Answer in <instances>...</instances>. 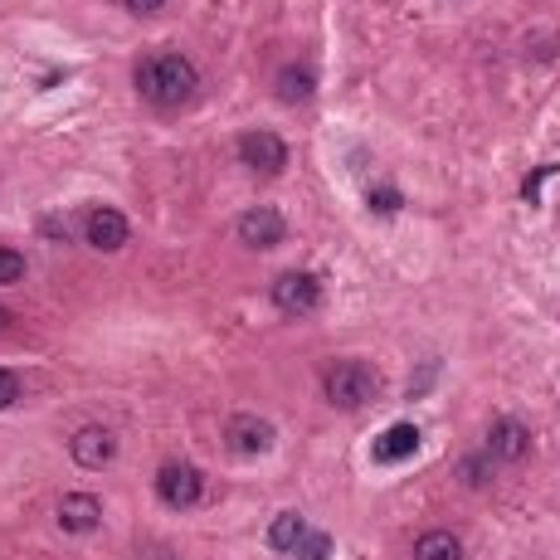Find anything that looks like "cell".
<instances>
[{"label":"cell","instance_id":"obj_8","mask_svg":"<svg viewBox=\"0 0 560 560\" xmlns=\"http://www.w3.org/2000/svg\"><path fill=\"white\" fill-rule=\"evenodd\" d=\"M526 453H532V429L522 419H492V429H487V459L522 463Z\"/></svg>","mask_w":560,"mask_h":560},{"label":"cell","instance_id":"obj_2","mask_svg":"<svg viewBox=\"0 0 560 560\" xmlns=\"http://www.w3.org/2000/svg\"><path fill=\"white\" fill-rule=\"evenodd\" d=\"M321 390H327V400L337 404V410H366V404L380 395V376L366 361H337V366L327 370V380H321Z\"/></svg>","mask_w":560,"mask_h":560},{"label":"cell","instance_id":"obj_14","mask_svg":"<svg viewBox=\"0 0 560 560\" xmlns=\"http://www.w3.org/2000/svg\"><path fill=\"white\" fill-rule=\"evenodd\" d=\"M414 560H463V541L453 532H424L414 541Z\"/></svg>","mask_w":560,"mask_h":560},{"label":"cell","instance_id":"obj_21","mask_svg":"<svg viewBox=\"0 0 560 560\" xmlns=\"http://www.w3.org/2000/svg\"><path fill=\"white\" fill-rule=\"evenodd\" d=\"M122 5H127L132 15H157V10L166 5V0H122Z\"/></svg>","mask_w":560,"mask_h":560},{"label":"cell","instance_id":"obj_5","mask_svg":"<svg viewBox=\"0 0 560 560\" xmlns=\"http://www.w3.org/2000/svg\"><path fill=\"white\" fill-rule=\"evenodd\" d=\"M83 240H88L98 254H118L127 244V215L112 210V205H93L83 215Z\"/></svg>","mask_w":560,"mask_h":560},{"label":"cell","instance_id":"obj_10","mask_svg":"<svg viewBox=\"0 0 560 560\" xmlns=\"http://www.w3.org/2000/svg\"><path fill=\"white\" fill-rule=\"evenodd\" d=\"M224 439H230L234 453H244V459H258V453L273 449V424L258 419V414H234L230 429H224Z\"/></svg>","mask_w":560,"mask_h":560},{"label":"cell","instance_id":"obj_9","mask_svg":"<svg viewBox=\"0 0 560 560\" xmlns=\"http://www.w3.org/2000/svg\"><path fill=\"white\" fill-rule=\"evenodd\" d=\"M69 453H74L78 468H108V463L118 459V439H112V429H102V424H83L74 439H69Z\"/></svg>","mask_w":560,"mask_h":560},{"label":"cell","instance_id":"obj_11","mask_svg":"<svg viewBox=\"0 0 560 560\" xmlns=\"http://www.w3.org/2000/svg\"><path fill=\"white\" fill-rule=\"evenodd\" d=\"M98 522H102V502L93 492H64L59 497V526H64L69 536L98 532Z\"/></svg>","mask_w":560,"mask_h":560},{"label":"cell","instance_id":"obj_3","mask_svg":"<svg viewBox=\"0 0 560 560\" xmlns=\"http://www.w3.org/2000/svg\"><path fill=\"white\" fill-rule=\"evenodd\" d=\"M157 497L171 507V512H185V507H195L205 497V473L195 468V463H161Z\"/></svg>","mask_w":560,"mask_h":560},{"label":"cell","instance_id":"obj_20","mask_svg":"<svg viewBox=\"0 0 560 560\" xmlns=\"http://www.w3.org/2000/svg\"><path fill=\"white\" fill-rule=\"evenodd\" d=\"M15 400H20V376H15V370L0 366V410H10Z\"/></svg>","mask_w":560,"mask_h":560},{"label":"cell","instance_id":"obj_12","mask_svg":"<svg viewBox=\"0 0 560 560\" xmlns=\"http://www.w3.org/2000/svg\"><path fill=\"white\" fill-rule=\"evenodd\" d=\"M414 449H419V429H414V424H390V429L376 439L370 459L376 463H404V459H414Z\"/></svg>","mask_w":560,"mask_h":560},{"label":"cell","instance_id":"obj_1","mask_svg":"<svg viewBox=\"0 0 560 560\" xmlns=\"http://www.w3.org/2000/svg\"><path fill=\"white\" fill-rule=\"evenodd\" d=\"M200 88V74L185 54H147L137 64V93L151 102V108H185Z\"/></svg>","mask_w":560,"mask_h":560},{"label":"cell","instance_id":"obj_13","mask_svg":"<svg viewBox=\"0 0 560 560\" xmlns=\"http://www.w3.org/2000/svg\"><path fill=\"white\" fill-rule=\"evenodd\" d=\"M303 536H307V522L297 512H278L273 526H268V546H273V551H283V556H293Z\"/></svg>","mask_w":560,"mask_h":560},{"label":"cell","instance_id":"obj_6","mask_svg":"<svg viewBox=\"0 0 560 560\" xmlns=\"http://www.w3.org/2000/svg\"><path fill=\"white\" fill-rule=\"evenodd\" d=\"M240 161L248 166V171L278 175L288 166V147H283V137H278V132L254 127V132H244V137H240Z\"/></svg>","mask_w":560,"mask_h":560},{"label":"cell","instance_id":"obj_22","mask_svg":"<svg viewBox=\"0 0 560 560\" xmlns=\"http://www.w3.org/2000/svg\"><path fill=\"white\" fill-rule=\"evenodd\" d=\"M45 234H54V240H69V224H64V220H45Z\"/></svg>","mask_w":560,"mask_h":560},{"label":"cell","instance_id":"obj_18","mask_svg":"<svg viewBox=\"0 0 560 560\" xmlns=\"http://www.w3.org/2000/svg\"><path fill=\"white\" fill-rule=\"evenodd\" d=\"M487 473H492V459H487V453H483V459H463L459 463V478L468 483V487H483Z\"/></svg>","mask_w":560,"mask_h":560},{"label":"cell","instance_id":"obj_17","mask_svg":"<svg viewBox=\"0 0 560 560\" xmlns=\"http://www.w3.org/2000/svg\"><path fill=\"white\" fill-rule=\"evenodd\" d=\"M293 556H297V560H327V556H331V536H327V532H307L303 541H297Z\"/></svg>","mask_w":560,"mask_h":560},{"label":"cell","instance_id":"obj_19","mask_svg":"<svg viewBox=\"0 0 560 560\" xmlns=\"http://www.w3.org/2000/svg\"><path fill=\"white\" fill-rule=\"evenodd\" d=\"M370 210H376V215H395L400 210V191H395V185H376V191H370Z\"/></svg>","mask_w":560,"mask_h":560},{"label":"cell","instance_id":"obj_7","mask_svg":"<svg viewBox=\"0 0 560 560\" xmlns=\"http://www.w3.org/2000/svg\"><path fill=\"white\" fill-rule=\"evenodd\" d=\"M240 244L248 248H278L283 244V234H288V224H283V215L273 210V205H254V210H244L240 215Z\"/></svg>","mask_w":560,"mask_h":560},{"label":"cell","instance_id":"obj_4","mask_svg":"<svg viewBox=\"0 0 560 560\" xmlns=\"http://www.w3.org/2000/svg\"><path fill=\"white\" fill-rule=\"evenodd\" d=\"M273 307L288 317H307L321 307V283L313 273H303V268H293V273H278L273 283Z\"/></svg>","mask_w":560,"mask_h":560},{"label":"cell","instance_id":"obj_15","mask_svg":"<svg viewBox=\"0 0 560 560\" xmlns=\"http://www.w3.org/2000/svg\"><path fill=\"white\" fill-rule=\"evenodd\" d=\"M313 93H317V74H313V69L288 64L283 74H278V98H283V102H307Z\"/></svg>","mask_w":560,"mask_h":560},{"label":"cell","instance_id":"obj_16","mask_svg":"<svg viewBox=\"0 0 560 560\" xmlns=\"http://www.w3.org/2000/svg\"><path fill=\"white\" fill-rule=\"evenodd\" d=\"M20 278H25V254L10 248V244H0V288L20 283Z\"/></svg>","mask_w":560,"mask_h":560},{"label":"cell","instance_id":"obj_23","mask_svg":"<svg viewBox=\"0 0 560 560\" xmlns=\"http://www.w3.org/2000/svg\"><path fill=\"white\" fill-rule=\"evenodd\" d=\"M5 321H10V313H5V307H0V327H5Z\"/></svg>","mask_w":560,"mask_h":560}]
</instances>
